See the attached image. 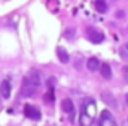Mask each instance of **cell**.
<instances>
[{
    "instance_id": "obj_14",
    "label": "cell",
    "mask_w": 128,
    "mask_h": 126,
    "mask_svg": "<svg viewBox=\"0 0 128 126\" xmlns=\"http://www.w3.org/2000/svg\"><path fill=\"white\" fill-rule=\"evenodd\" d=\"M125 101H127V104H128V94L125 95Z\"/></svg>"
},
{
    "instance_id": "obj_12",
    "label": "cell",
    "mask_w": 128,
    "mask_h": 126,
    "mask_svg": "<svg viewBox=\"0 0 128 126\" xmlns=\"http://www.w3.org/2000/svg\"><path fill=\"white\" fill-rule=\"evenodd\" d=\"M43 101L48 102V104H52V102H54V92H52V88H51V91H49L48 94L43 95Z\"/></svg>"
},
{
    "instance_id": "obj_9",
    "label": "cell",
    "mask_w": 128,
    "mask_h": 126,
    "mask_svg": "<svg viewBox=\"0 0 128 126\" xmlns=\"http://www.w3.org/2000/svg\"><path fill=\"white\" fill-rule=\"evenodd\" d=\"M86 67H88L90 71H97L100 68V61L97 58H90L88 63H86Z\"/></svg>"
},
{
    "instance_id": "obj_1",
    "label": "cell",
    "mask_w": 128,
    "mask_h": 126,
    "mask_svg": "<svg viewBox=\"0 0 128 126\" xmlns=\"http://www.w3.org/2000/svg\"><path fill=\"white\" fill-rule=\"evenodd\" d=\"M39 86H40V77H39V74L36 71H33L28 76H26L24 80H22L21 95L22 96H27V98L28 96H33V95L36 94V91L39 89Z\"/></svg>"
},
{
    "instance_id": "obj_2",
    "label": "cell",
    "mask_w": 128,
    "mask_h": 126,
    "mask_svg": "<svg viewBox=\"0 0 128 126\" xmlns=\"http://www.w3.org/2000/svg\"><path fill=\"white\" fill-rule=\"evenodd\" d=\"M86 37H88V40L91 43H101L103 39H104V34L94 30V28H91V27H88L86 28Z\"/></svg>"
},
{
    "instance_id": "obj_6",
    "label": "cell",
    "mask_w": 128,
    "mask_h": 126,
    "mask_svg": "<svg viewBox=\"0 0 128 126\" xmlns=\"http://www.w3.org/2000/svg\"><path fill=\"white\" fill-rule=\"evenodd\" d=\"M61 110H63L64 113H67V114H72V113L74 111V105H73L72 99L66 98V99L61 101Z\"/></svg>"
},
{
    "instance_id": "obj_10",
    "label": "cell",
    "mask_w": 128,
    "mask_h": 126,
    "mask_svg": "<svg viewBox=\"0 0 128 126\" xmlns=\"http://www.w3.org/2000/svg\"><path fill=\"white\" fill-rule=\"evenodd\" d=\"M94 7L100 13H103V12L107 10V3H106V0H96L94 1Z\"/></svg>"
},
{
    "instance_id": "obj_3",
    "label": "cell",
    "mask_w": 128,
    "mask_h": 126,
    "mask_svg": "<svg viewBox=\"0 0 128 126\" xmlns=\"http://www.w3.org/2000/svg\"><path fill=\"white\" fill-rule=\"evenodd\" d=\"M101 99L106 102V105H109V107H112V108H116L118 107V102H116V99H115V96L110 94V92H101Z\"/></svg>"
},
{
    "instance_id": "obj_4",
    "label": "cell",
    "mask_w": 128,
    "mask_h": 126,
    "mask_svg": "<svg viewBox=\"0 0 128 126\" xmlns=\"http://www.w3.org/2000/svg\"><path fill=\"white\" fill-rule=\"evenodd\" d=\"M24 113H26V116L30 117V119H34V120H39V119H40L39 110L34 108V107H32V105H26V107H24Z\"/></svg>"
},
{
    "instance_id": "obj_7",
    "label": "cell",
    "mask_w": 128,
    "mask_h": 126,
    "mask_svg": "<svg viewBox=\"0 0 128 126\" xmlns=\"http://www.w3.org/2000/svg\"><path fill=\"white\" fill-rule=\"evenodd\" d=\"M100 74H101L103 79L109 80V79L112 77V68H110V65H109V64H103V65H100Z\"/></svg>"
},
{
    "instance_id": "obj_11",
    "label": "cell",
    "mask_w": 128,
    "mask_h": 126,
    "mask_svg": "<svg viewBox=\"0 0 128 126\" xmlns=\"http://www.w3.org/2000/svg\"><path fill=\"white\" fill-rule=\"evenodd\" d=\"M119 55H121L122 60H128V42L121 46V49H119Z\"/></svg>"
},
{
    "instance_id": "obj_8",
    "label": "cell",
    "mask_w": 128,
    "mask_h": 126,
    "mask_svg": "<svg viewBox=\"0 0 128 126\" xmlns=\"http://www.w3.org/2000/svg\"><path fill=\"white\" fill-rule=\"evenodd\" d=\"M57 55H58V60L63 64H67L68 60H70V58H68V54H67V51H66L64 48H58V49H57Z\"/></svg>"
},
{
    "instance_id": "obj_13",
    "label": "cell",
    "mask_w": 128,
    "mask_h": 126,
    "mask_svg": "<svg viewBox=\"0 0 128 126\" xmlns=\"http://www.w3.org/2000/svg\"><path fill=\"white\" fill-rule=\"evenodd\" d=\"M101 119H103V120H113V117H112V114H110L109 110H104V111L101 113Z\"/></svg>"
},
{
    "instance_id": "obj_5",
    "label": "cell",
    "mask_w": 128,
    "mask_h": 126,
    "mask_svg": "<svg viewBox=\"0 0 128 126\" xmlns=\"http://www.w3.org/2000/svg\"><path fill=\"white\" fill-rule=\"evenodd\" d=\"M10 83L8 82V80H3L2 83H0V94L4 98V99H9L10 98Z\"/></svg>"
}]
</instances>
